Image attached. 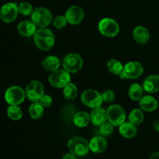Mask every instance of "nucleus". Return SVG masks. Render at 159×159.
I'll return each instance as SVG.
<instances>
[{
  "label": "nucleus",
  "mask_w": 159,
  "mask_h": 159,
  "mask_svg": "<svg viewBox=\"0 0 159 159\" xmlns=\"http://www.w3.org/2000/svg\"><path fill=\"white\" fill-rule=\"evenodd\" d=\"M150 159H159V152H155L151 155Z\"/></svg>",
  "instance_id": "36"
},
{
  "label": "nucleus",
  "mask_w": 159,
  "mask_h": 159,
  "mask_svg": "<svg viewBox=\"0 0 159 159\" xmlns=\"http://www.w3.org/2000/svg\"><path fill=\"white\" fill-rule=\"evenodd\" d=\"M90 151L95 154H100L105 152L107 148V141L103 137H93L89 141Z\"/></svg>",
  "instance_id": "15"
},
{
  "label": "nucleus",
  "mask_w": 159,
  "mask_h": 159,
  "mask_svg": "<svg viewBox=\"0 0 159 159\" xmlns=\"http://www.w3.org/2000/svg\"><path fill=\"white\" fill-rule=\"evenodd\" d=\"M81 100L85 107H88L92 109L100 107L103 102L101 93H99L96 90L92 89L85 90L82 93Z\"/></svg>",
  "instance_id": "7"
},
{
  "label": "nucleus",
  "mask_w": 159,
  "mask_h": 159,
  "mask_svg": "<svg viewBox=\"0 0 159 159\" xmlns=\"http://www.w3.org/2000/svg\"><path fill=\"white\" fill-rule=\"evenodd\" d=\"M144 112L141 108L134 109L128 116L129 121L134 125L138 126L144 121Z\"/></svg>",
  "instance_id": "27"
},
{
  "label": "nucleus",
  "mask_w": 159,
  "mask_h": 159,
  "mask_svg": "<svg viewBox=\"0 0 159 159\" xmlns=\"http://www.w3.org/2000/svg\"><path fill=\"white\" fill-rule=\"evenodd\" d=\"M153 127L157 132H159V120H155L153 123Z\"/></svg>",
  "instance_id": "35"
},
{
  "label": "nucleus",
  "mask_w": 159,
  "mask_h": 159,
  "mask_svg": "<svg viewBox=\"0 0 159 159\" xmlns=\"http://www.w3.org/2000/svg\"><path fill=\"white\" fill-rule=\"evenodd\" d=\"M52 23L54 27H55L57 30H61L66 26L68 21H67L66 17L65 16H57L55 18L53 19Z\"/></svg>",
  "instance_id": "31"
},
{
  "label": "nucleus",
  "mask_w": 159,
  "mask_h": 159,
  "mask_svg": "<svg viewBox=\"0 0 159 159\" xmlns=\"http://www.w3.org/2000/svg\"><path fill=\"white\" fill-rule=\"evenodd\" d=\"M35 45L38 49L48 51L55 43V37L52 31L48 28H39L34 35Z\"/></svg>",
  "instance_id": "1"
},
{
  "label": "nucleus",
  "mask_w": 159,
  "mask_h": 159,
  "mask_svg": "<svg viewBox=\"0 0 159 159\" xmlns=\"http://www.w3.org/2000/svg\"><path fill=\"white\" fill-rule=\"evenodd\" d=\"M30 16L31 21L39 28H46L53 21L52 13L45 7H37Z\"/></svg>",
  "instance_id": "2"
},
{
  "label": "nucleus",
  "mask_w": 159,
  "mask_h": 159,
  "mask_svg": "<svg viewBox=\"0 0 159 159\" xmlns=\"http://www.w3.org/2000/svg\"><path fill=\"white\" fill-rule=\"evenodd\" d=\"M41 65L42 67L46 71L52 72V71L59 69L61 65V61L58 57H57L56 56L49 55L47 56L46 57L43 59Z\"/></svg>",
  "instance_id": "20"
},
{
  "label": "nucleus",
  "mask_w": 159,
  "mask_h": 159,
  "mask_svg": "<svg viewBox=\"0 0 159 159\" xmlns=\"http://www.w3.org/2000/svg\"><path fill=\"white\" fill-rule=\"evenodd\" d=\"M5 100L9 105L19 106L24 102L26 99V92L18 85L9 87L5 92Z\"/></svg>",
  "instance_id": "4"
},
{
  "label": "nucleus",
  "mask_w": 159,
  "mask_h": 159,
  "mask_svg": "<svg viewBox=\"0 0 159 159\" xmlns=\"http://www.w3.org/2000/svg\"><path fill=\"white\" fill-rule=\"evenodd\" d=\"M7 115L12 120H19L23 116V111L19 106L9 105L7 109Z\"/></svg>",
  "instance_id": "28"
},
{
  "label": "nucleus",
  "mask_w": 159,
  "mask_h": 159,
  "mask_svg": "<svg viewBox=\"0 0 159 159\" xmlns=\"http://www.w3.org/2000/svg\"><path fill=\"white\" fill-rule=\"evenodd\" d=\"M18 13V5L14 2H7L1 7L0 18L5 23H10L16 19Z\"/></svg>",
  "instance_id": "12"
},
{
  "label": "nucleus",
  "mask_w": 159,
  "mask_h": 159,
  "mask_svg": "<svg viewBox=\"0 0 159 159\" xmlns=\"http://www.w3.org/2000/svg\"><path fill=\"white\" fill-rule=\"evenodd\" d=\"M119 132L122 137L125 138H132L135 137L137 134V130L136 125L134 124L129 122H124L119 126Z\"/></svg>",
  "instance_id": "21"
},
{
  "label": "nucleus",
  "mask_w": 159,
  "mask_h": 159,
  "mask_svg": "<svg viewBox=\"0 0 159 159\" xmlns=\"http://www.w3.org/2000/svg\"><path fill=\"white\" fill-rule=\"evenodd\" d=\"M62 66L69 73H76L83 66V59L77 53H70L64 57Z\"/></svg>",
  "instance_id": "8"
},
{
  "label": "nucleus",
  "mask_w": 159,
  "mask_h": 159,
  "mask_svg": "<svg viewBox=\"0 0 159 159\" xmlns=\"http://www.w3.org/2000/svg\"><path fill=\"white\" fill-rule=\"evenodd\" d=\"M29 115L32 119L38 120L43 116L44 113V107L39 102H34L29 107Z\"/></svg>",
  "instance_id": "23"
},
{
  "label": "nucleus",
  "mask_w": 159,
  "mask_h": 159,
  "mask_svg": "<svg viewBox=\"0 0 159 159\" xmlns=\"http://www.w3.org/2000/svg\"><path fill=\"white\" fill-rule=\"evenodd\" d=\"M65 16L68 23L71 25H78L82 22L85 17V12L79 6H72L68 8Z\"/></svg>",
  "instance_id": "13"
},
{
  "label": "nucleus",
  "mask_w": 159,
  "mask_h": 159,
  "mask_svg": "<svg viewBox=\"0 0 159 159\" xmlns=\"http://www.w3.org/2000/svg\"><path fill=\"white\" fill-rule=\"evenodd\" d=\"M17 30L20 35L28 37L35 34L37 31V26L31 20H23L19 23Z\"/></svg>",
  "instance_id": "18"
},
{
  "label": "nucleus",
  "mask_w": 159,
  "mask_h": 159,
  "mask_svg": "<svg viewBox=\"0 0 159 159\" xmlns=\"http://www.w3.org/2000/svg\"><path fill=\"white\" fill-rule=\"evenodd\" d=\"M71 75L65 69H57L52 71L48 77V82L55 88H64L71 82Z\"/></svg>",
  "instance_id": "5"
},
{
  "label": "nucleus",
  "mask_w": 159,
  "mask_h": 159,
  "mask_svg": "<svg viewBox=\"0 0 159 159\" xmlns=\"http://www.w3.org/2000/svg\"><path fill=\"white\" fill-rule=\"evenodd\" d=\"M133 38L139 44H145L150 39V33L144 26H138L134 29Z\"/></svg>",
  "instance_id": "19"
},
{
  "label": "nucleus",
  "mask_w": 159,
  "mask_h": 159,
  "mask_svg": "<svg viewBox=\"0 0 159 159\" xmlns=\"http://www.w3.org/2000/svg\"><path fill=\"white\" fill-rule=\"evenodd\" d=\"M107 68H108L109 71L112 74L115 75L119 76L121 73L123 72L124 70V65H122L120 61L117 59H110L108 62H107Z\"/></svg>",
  "instance_id": "26"
},
{
  "label": "nucleus",
  "mask_w": 159,
  "mask_h": 159,
  "mask_svg": "<svg viewBox=\"0 0 159 159\" xmlns=\"http://www.w3.org/2000/svg\"><path fill=\"white\" fill-rule=\"evenodd\" d=\"M73 123L78 127H85L89 125L91 120H90V114L87 112L79 111L75 114L73 117Z\"/></svg>",
  "instance_id": "22"
},
{
  "label": "nucleus",
  "mask_w": 159,
  "mask_h": 159,
  "mask_svg": "<svg viewBox=\"0 0 159 159\" xmlns=\"http://www.w3.org/2000/svg\"><path fill=\"white\" fill-rule=\"evenodd\" d=\"M68 148L71 153L76 156H84L89 152V142L81 137H74L68 141Z\"/></svg>",
  "instance_id": "3"
},
{
  "label": "nucleus",
  "mask_w": 159,
  "mask_h": 159,
  "mask_svg": "<svg viewBox=\"0 0 159 159\" xmlns=\"http://www.w3.org/2000/svg\"><path fill=\"white\" fill-rule=\"evenodd\" d=\"M98 29L102 35L107 37H115L120 32V26L116 20L104 18L99 21Z\"/></svg>",
  "instance_id": "9"
},
{
  "label": "nucleus",
  "mask_w": 159,
  "mask_h": 159,
  "mask_svg": "<svg viewBox=\"0 0 159 159\" xmlns=\"http://www.w3.org/2000/svg\"><path fill=\"white\" fill-rule=\"evenodd\" d=\"M113 130H114V125L108 120L99 126V132L102 136H109L113 133Z\"/></svg>",
  "instance_id": "30"
},
{
  "label": "nucleus",
  "mask_w": 159,
  "mask_h": 159,
  "mask_svg": "<svg viewBox=\"0 0 159 159\" xmlns=\"http://www.w3.org/2000/svg\"><path fill=\"white\" fill-rule=\"evenodd\" d=\"M79 92H78V88L75 84L70 82L69 84L64 87L63 89V96L66 100L72 101L77 98Z\"/></svg>",
  "instance_id": "25"
},
{
  "label": "nucleus",
  "mask_w": 159,
  "mask_h": 159,
  "mask_svg": "<svg viewBox=\"0 0 159 159\" xmlns=\"http://www.w3.org/2000/svg\"><path fill=\"white\" fill-rule=\"evenodd\" d=\"M140 108L143 111L154 112L158 109V102L155 97L152 96H144L139 100Z\"/></svg>",
  "instance_id": "16"
},
{
  "label": "nucleus",
  "mask_w": 159,
  "mask_h": 159,
  "mask_svg": "<svg viewBox=\"0 0 159 159\" xmlns=\"http://www.w3.org/2000/svg\"><path fill=\"white\" fill-rule=\"evenodd\" d=\"M26 96L31 102H38L40 98L44 95L43 85L37 80L30 82L26 86Z\"/></svg>",
  "instance_id": "11"
},
{
  "label": "nucleus",
  "mask_w": 159,
  "mask_h": 159,
  "mask_svg": "<svg viewBox=\"0 0 159 159\" xmlns=\"http://www.w3.org/2000/svg\"><path fill=\"white\" fill-rule=\"evenodd\" d=\"M19 13L23 16H30L34 11L32 5L27 2H22L18 5Z\"/></svg>",
  "instance_id": "29"
},
{
  "label": "nucleus",
  "mask_w": 159,
  "mask_h": 159,
  "mask_svg": "<svg viewBox=\"0 0 159 159\" xmlns=\"http://www.w3.org/2000/svg\"><path fill=\"white\" fill-rule=\"evenodd\" d=\"M143 89L148 93H155L159 91V75H151L144 79Z\"/></svg>",
  "instance_id": "17"
},
{
  "label": "nucleus",
  "mask_w": 159,
  "mask_h": 159,
  "mask_svg": "<svg viewBox=\"0 0 159 159\" xmlns=\"http://www.w3.org/2000/svg\"><path fill=\"white\" fill-rule=\"evenodd\" d=\"M107 120L113 124L114 127H119L125 122L127 113L121 106L118 104L110 106L107 110Z\"/></svg>",
  "instance_id": "6"
},
{
  "label": "nucleus",
  "mask_w": 159,
  "mask_h": 159,
  "mask_svg": "<svg viewBox=\"0 0 159 159\" xmlns=\"http://www.w3.org/2000/svg\"><path fill=\"white\" fill-rule=\"evenodd\" d=\"M101 95H102V98L103 102H107V103L113 102L115 99V97H116V95H115L114 92H113V90L110 89L104 90V91L101 93Z\"/></svg>",
  "instance_id": "32"
},
{
  "label": "nucleus",
  "mask_w": 159,
  "mask_h": 159,
  "mask_svg": "<svg viewBox=\"0 0 159 159\" xmlns=\"http://www.w3.org/2000/svg\"><path fill=\"white\" fill-rule=\"evenodd\" d=\"M143 72L144 68L140 62L130 61L124 65L123 72L119 76L122 79H137L142 75Z\"/></svg>",
  "instance_id": "10"
},
{
  "label": "nucleus",
  "mask_w": 159,
  "mask_h": 159,
  "mask_svg": "<svg viewBox=\"0 0 159 159\" xmlns=\"http://www.w3.org/2000/svg\"><path fill=\"white\" fill-rule=\"evenodd\" d=\"M144 91L143 86L138 83H134L129 88L128 96L133 101H139L143 97Z\"/></svg>",
  "instance_id": "24"
},
{
  "label": "nucleus",
  "mask_w": 159,
  "mask_h": 159,
  "mask_svg": "<svg viewBox=\"0 0 159 159\" xmlns=\"http://www.w3.org/2000/svg\"><path fill=\"white\" fill-rule=\"evenodd\" d=\"M62 159H79V158H78V156H76L75 155H74V154L70 152V153L65 154V155L63 156V158H62Z\"/></svg>",
  "instance_id": "34"
},
{
  "label": "nucleus",
  "mask_w": 159,
  "mask_h": 159,
  "mask_svg": "<svg viewBox=\"0 0 159 159\" xmlns=\"http://www.w3.org/2000/svg\"><path fill=\"white\" fill-rule=\"evenodd\" d=\"M90 120L93 125L99 127L103 123L107 121V110H104L101 107L93 109L90 113Z\"/></svg>",
  "instance_id": "14"
},
{
  "label": "nucleus",
  "mask_w": 159,
  "mask_h": 159,
  "mask_svg": "<svg viewBox=\"0 0 159 159\" xmlns=\"http://www.w3.org/2000/svg\"><path fill=\"white\" fill-rule=\"evenodd\" d=\"M38 102H40L44 108H47V107H49L52 105L53 99L51 96H49V95L44 94L41 98H40V99Z\"/></svg>",
  "instance_id": "33"
}]
</instances>
